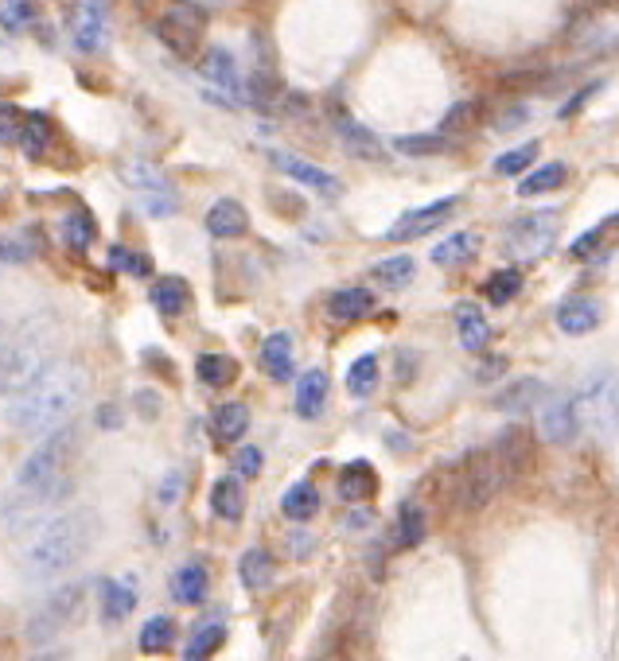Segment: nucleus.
<instances>
[{
    "label": "nucleus",
    "instance_id": "obj_43",
    "mask_svg": "<svg viewBox=\"0 0 619 661\" xmlns=\"http://www.w3.org/2000/svg\"><path fill=\"white\" fill-rule=\"evenodd\" d=\"M483 292H487L491 304H510V300L522 292V273H518V269H499L495 277L483 284Z\"/></svg>",
    "mask_w": 619,
    "mask_h": 661
},
{
    "label": "nucleus",
    "instance_id": "obj_40",
    "mask_svg": "<svg viewBox=\"0 0 619 661\" xmlns=\"http://www.w3.org/2000/svg\"><path fill=\"white\" fill-rule=\"evenodd\" d=\"M172 642H176V623L168 615H152L141 627V650L145 654H164Z\"/></svg>",
    "mask_w": 619,
    "mask_h": 661
},
{
    "label": "nucleus",
    "instance_id": "obj_13",
    "mask_svg": "<svg viewBox=\"0 0 619 661\" xmlns=\"http://www.w3.org/2000/svg\"><path fill=\"white\" fill-rule=\"evenodd\" d=\"M106 35H110V12H106V4H102V0H86L71 20L74 47H78L82 55H94V51L106 47Z\"/></svg>",
    "mask_w": 619,
    "mask_h": 661
},
{
    "label": "nucleus",
    "instance_id": "obj_17",
    "mask_svg": "<svg viewBox=\"0 0 619 661\" xmlns=\"http://www.w3.org/2000/svg\"><path fill=\"white\" fill-rule=\"evenodd\" d=\"M328 374L324 370H308V374H300V382H296V393H292V405H296V413L304 420H316L324 413V405H328Z\"/></svg>",
    "mask_w": 619,
    "mask_h": 661
},
{
    "label": "nucleus",
    "instance_id": "obj_34",
    "mask_svg": "<svg viewBox=\"0 0 619 661\" xmlns=\"http://www.w3.org/2000/svg\"><path fill=\"white\" fill-rule=\"evenodd\" d=\"M98 238V222H94V214L82 207H74L67 218H63V242L71 245L74 253H86L90 245Z\"/></svg>",
    "mask_w": 619,
    "mask_h": 661
},
{
    "label": "nucleus",
    "instance_id": "obj_37",
    "mask_svg": "<svg viewBox=\"0 0 619 661\" xmlns=\"http://www.w3.org/2000/svg\"><path fill=\"white\" fill-rule=\"evenodd\" d=\"M425 533H429L425 510H421L417 502H405V506L398 510V533H394V541H398L401 549H413V545L425 541Z\"/></svg>",
    "mask_w": 619,
    "mask_h": 661
},
{
    "label": "nucleus",
    "instance_id": "obj_46",
    "mask_svg": "<svg viewBox=\"0 0 619 661\" xmlns=\"http://www.w3.org/2000/svg\"><path fill=\"white\" fill-rule=\"evenodd\" d=\"M110 265L113 269H121V273H129V277H148V273H152L148 253H133V249H125V245H113Z\"/></svg>",
    "mask_w": 619,
    "mask_h": 661
},
{
    "label": "nucleus",
    "instance_id": "obj_20",
    "mask_svg": "<svg viewBox=\"0 0 619 661\" xmlns=\"http://www.w3.org/2000/svg\"><path fill=\"white\" fill-rule=\"evenodd\" d=\"M456 335H460V347L468 354H483L487 343H491V323L475 304H460L456 308Z\"/></svg>",
    "mask_w": 619,
    "mask_h": 661
},
{
    "label": "nucleus",
    "instance_id": "obj_32",
    "mask_svg": "<svg viewBox=\"0 0 619 661\" xmlns=\"http://www.w3.org/2000/svg\"><path fill=\"white\" fill-rule=\"evenodd\" d=\"M238 572H242V584H246L250 592H261V588L273 584L277 564L269 557V549H250V553H242V560H238Z\"/></svg>",
    "mask_w": 619,
    "mask_h": 661
},
{
    "label": "nucleus",
    "instance_id": "obj_42",
    "mask_svg": "<svg viewBox=\"0 0 619 661\" xmlns=\"http://www.w3.org/2000/svg\"><path fill=\"white\" fill-rule=\"evenodd\" d=\"M374 385H378V358H374V354L355 358V362L347 366V389H351L355 397H366V393H374Z\"/></svg>",
    "mask_w": 619,
    "mask_h": 661
},
{
    "label": "nucleus",
    "instance_id": "obj_48",
    "mask_svg": "<svg viewBox=\"0 0 619 661\" xmlns=\"http://www.w3.org/2000/svg\"><path fill=\"white\" fill-rule=\"evenodd\" d=\"M20 129H24V117L12 102H0V144H20Z\"/></svg>",
    "mask_w": 619,
    "mask_h": 661
},
{
    "label": "nucleus",
    "instance_id": "obj_5",
    "mask_svg": "<svg viewBox=\"0 0 619 661\" xmlns=\"http://www.w3.org/2000/svg\"><path fill=\"white\" fill-rule=\"evenodd\" d=\"M156 35H160V43H164L176 59H195L199 47H203V35H207V12H203L199 4L176 0V4H168V12L156 20Z\"/></svg>",
    "mask_w": 619,
    "mask_h": 661
},
{
    "label": "nucleus",
    "instance_id": "obj_49",
    "mask_svg": "<svg viewBox=\"0 0 619 661\" xmlns=\"http://www.w3.org/2000/svg\"><path fill=\"white\" fill-rule=\"evenodd\" d=\"M261 467H265V455H261L257 444L238 448V455H234V471H238L242 479H257V475H261Z\"/></svg>",
    "mask_w": 619,
    "mask_h": 661
},
{
    "label": "nucleus",
    "instance_id": "obj_15",
    "mask_svg": "<svg viewBox=\"0 0 619 661\" xmlns=\"http://www.w3.org/2000/svg\"><path fill=\"white\" fill-rule=\"evenodd\" d=\"M199 70H203V78H207L211 86H219L222 102H230V105L242 102V78H238V63H234V55H230V51L211 47Z\"/></svg>",
    "mask_w": 619,
    "mask_h": 661
},
{
    "label": "nucleus",
    "instance_id": "obj_7",
    "mask_svg": "<svg viewBox=\"0 0 619 661\" xmlns=\"http://www.w3.org/2000/svg\"><path fill=\"white\" fill-rule=\"evenodd\" d=\"M573 401H577L581 424L596 428V432L619 428V378L616 374H608V370H604V374H592Z\"/></svg>",
    "mask_w": 619,
    "mask_h": 661
},
{
    "label": "nucleus",
    "instance_id": "obj_39",
    "mask_svg": "<svg viewBox=\"0 0 619 661\" xmlns=\"http://www.w3.org/2000/svg\"><path fill=\"white\" fill-rule=\"evenodd\" d=\"M565 179H569V168H565V164H546V168H534V172L518 183V195H526V199L546 195V191H557Z\"/></svg>",
    "mask_w": 619,
    "mask_h": 661
},
{
    "label": "nucleus",
    "instance_id": "obj_28",
    "mask_svg": "<svg viewBox=\"0 0 619 661\" xmlns=\"http://www.w3.org/2000/svg\"><path fill=\"white\" fill-rule=\"evenodd\" d=\"M557 327L565 335H588V331L600 327V308L592 300H565L557 308Z\"/></svg>",
    "mask_w": 619,
    "mask_h": 661
},
{
    "label": "nucleus",
    "instance_id": "obj_41",
    "mask_svg": "<svg viewBox=\"0 0 619 661\" xmlns=\"http://www.w3.org/2000/svg\"><path fill=\"white\" fill-rule=\"evenodd\" d=\"M222 642H226V627H222V623H203V627L191 634V642H187L183 658H187V661L211 658V654L219 650Z\"/></svg>",
    "mask_w": 619,
    "mask_h": 661
},
{
    "label": "nucleus",
    "instance_id": "obj_31",
    "mask_svg": "<svg viewBox=\"0 0 619 661\" xmlns=\"http://www.w3.org/2000/svg\"><path fill=\"white\" fill-rule=\"evenodd\" d=\"M152 308L160 315H183L187 312V300H191V292H187V280L183 277H164L152 284Z\"/></svg>",
    "mask_w": 619,
    "mask_h": 661
},
{
    "label": "nucleus",
    "instance_id": "obj_55",
    "mask_svg": "<svg viewBox=\"0 0 619 661\" xmlns=\"http://www.w3.org/2000/svg\"><path fill=\"white\" fill-rule=\"evenodd\" d=\"M98 420H102V424H117V409H102V417Z\"/></svg>",
    "mask_w": 619,
    "mask_h": 661
},
{
    "label": "nucleus",
    "instance_id": "obj_52",
    "mask_svg": "<svg viewBox=\"0 0 619 661\" xmlns=\"http://www.w3.org/2000/svg\"><path fill=\"white\" fill-rule=\"evenodd\" d=\"M180 487H183V475H180V471H172V475H168V483H160L156 498H160L164 506H172V502L180 498Z\"/></svg>",
    "mask_w": 619,
    "mask_h": 661
},
{
    "label": "nucleus",
    "instance_id": "obj_16",
    "mask_svg": "<svg viewBox=\"0 0 619 661\" xmlns=\"http://www.w3.org/2000/svg\"><path fill=\"white\" fill-rule=\"evenodd\" d=\"M261 366L273 382H289L292 370H296V347H292L289 331H273L265 343H261Z\"/></svg>",
    "mask_w": 619,
    "mask_h": 661
},
{
    "label": "nucleus",
    "instance_id": "obj_27",
    "mask_svg": "<svg viewBox=\"0 0 619 661\" xmlns=\"http://www.w3.org/2000/svg\"><path fill=\"white\" fill-rule=\"evenodd\" d=\"M328 312L339 323H355V319L374 312V292H366V288H339V292H331Z\"/></svg>",
    "mask_w": 619,
    "mask_h": 661
},
{
    "label": "nucleus",
    "instance_id": "obj_35",
    "mask_svg": "<svg viewBox=\"0 0 619 661\" xmlns=\"http://www.w3.org/2000/svg\"><path fill=\"white\" fill-rule=\"evenodd\" d=\"M370 277L378 280L382 288H405L409 280L417 277V261L409 257V253H394V257H382L374 269H370Z\"/></svg>",
    "mask_w": 619,
    "mask_h": 661
},
{
    "label": "nucleus",
    "instance_id": "obj_38",
    "mask_svg": "<svg viewBox=\"0 0 619 661\" xmlns=\"http://www.w3.org/2000/svg\"><path fill=\"white\" fill-rule=\"evenodd\" d=\"M20 148H24V156H32V160H39V156L51 148V121H47V113H28V117H24Z\"/></svg>",
    "mask_w": 619,
    "mask_h": 661
},
{
    "label": "nucleus",
    "instance_id": "obj_6",
    "mask_svg": "<svg viewBox=\"0 0 619 661\" xmlns=\"http://www.w3.org/2000/svg\"><path fill=\"white\" fill-rule=\"evenodd\" d=\"M121 179L141 195V207H145L152 218H172V214L180 210V191H176V183L168 179V172L152 168L145 160H133V164L121 168Z\"/></svg>",
    "mask_w": 619,
    "mask_h": 661
},
{
    "label": "nucleus",
    "instance_id": "obj_30",
    "mask_svg": "<svg viewBox=\"0 0 619 661\" xmlns=\"http://www.w3.org/2000/svg\"><path fill=\"white\" fill-rule=\"evenodd\" d=\"M374 490H378V479H374V467H370L366 459H355V463L343 467V475H339V494H343L347 502H363Z\"/></svg>",
    "mask_w": 619,
    "mask_h": 661
},
{
    "label": "nucleus",
    "instance_id": "obj_23",
    "mask_svg": "<svg viewBox=\"0 0 619 661\" xmlns=\"http://www.w3.org/2000/svg\"><path fill=\"white\" fill-rule=\"evenodd\" d=\"M491 452H495V459L503 463L507 479H514V475L530 463V436H526L522 428H507V432H499V440L491 444Z\"/></svg>",
    "mask_w": 619,
    "mask_h": 661
},
{
    "label": "nucleus",
    "instance_id": "obj_10",
    "mask_svg": "<svg viewBox=\"0 0 619 661\" xmlns=\"http://www.w3.org/2000/svg\"><path fill=\"white\" fill-rule=\"evenodd\" d=\"M82 599H86L82 584H67V588H59V592L51 595L36 615H32V623H28V642H39V646H43V642L59 638V634L71 627L74 619H78Z\"/></svg>",
    "mask_w": 619,
    "mask_h": 661
},
{
    "label": "nucleus",
    "instance_id": "obj_36",
    "mask_svg": "<svg viewBox=\"0 0 619 661\" xmlns=\"http://www.w3.org/2000/svg\"><path fill=\"white\" fill-rule=\"evenodd\" d=\"M195 374H199V382L211 385V389H222V385H230L238 378V362L234 358H226V354H199V362H195Z\"/></svg>",
    "mask_w": 619,
    "mask_h": 661
},
{
    "label": "nucleus",
    "instance_id": "obj_8",
    "mask_svg": "<svg viewBox=\"0 0 619 661\" xmlns=\"http://www.w3.org/2000/svg\"><path fill=\"white\" fill-rule=\"evenodd\" d=\"M557 210H534V214H522L514 218L507 230V249L518 257V261H538L546 257L553 242H557Z\"/></svg>",
    "mask_w": 619,
    "mask_h": 661
},
{
    "label": "nucleus",
    "instance_id": "obj_2",
    "mask_svg": "<svg viewBox=\"0 0 619 661\" xmlns=\"http://www.w3.org/2000/svg\"><path fill=\"white\" fill-rule=\"evenodd\" d=\"M98 533H102V522L86 506L51 518L28 541V549H24V572H28V580H55V576L78 568L82 560L90 557Z\"/></svg>",
    "mask_w": 619,
    "mask_h": 661
},
{
    "label": "nucleus",
    "instance_id": "obj_26",
    "mask_svg": "<svg viewBox=\"0 0 619 661\" xmlns=\"http://www.w3.org/2000/svg\"><path fill=\"white\" fill-rule=\"evenodd\" d=\"M207 592H211V576H207L203 564H183L180 572L172 576V595L183 607H199L207 599Z\"/></svg>",
    "mask_w": 619,
    "mask_h": 661
},
{
    "label": "nucleus",
    "instance_id": "obj_56",
    "mask_svg": "<svg viewBox=\"0 0 619 661\" xmlns=\"http://www.w3.org/2000/svg\"><path fill=\"white\" fill-rule=\"evenodd\" d=\"M0 339H4V331H0Z\"/></svg>",
    "mask_w": 619,
    "mask_h": 661
},
{
    "label": "nucleus",
    "instance_id": "obj_54",
    "mask_svg": "<svg viewBox=\"0 0 619 661\" xmlns=\"http://www.w3.org/2000/svg\"><path fill=\"white\" fill-rule=\"evenodd\" d=\"M596 245H600V230H592L581 242H573V257H588V249H596Z\"/></svg>",
    "mask_w": 619,
    "mask_h": 661
},
{
    "label": "nucleus",
    "instance_id": "obj_12",
    "mask_svg": "<svg viewBox=\"0 0 619 661\" xmlns=\"http://www.w3.org/2000/svg\"><path fill=\"white\" fill-rule=\"evenodd\" d=\"M538 428L549 444H573L581 436V413H577V401L573 397H549L538 413Z\"/></svg>",
    "mask_w": 619,
    "mask_h": 661
},
{
    "label": "nucleus",
    "instance_id": "obj_33",
    "mask_svg": "<svg viewBox=\"0 0 619 661\" xmlns=\"http://www.w3.org/2000/svg\"><path fill=\"white\" fill-rule=\"evenodd\" d=\"M475 253H479V234H452L433 249V261L440 269H456V265H468Z\"/></svg>",
    "mask_w": 619,
    "mask_h": 661
},
{
    "label": "nucleus",
    "instance_id": "obj_53",
    "mask_svg": "<svg viewBox=\"0 0 619 661\" xmlns=\"http://www.w3.org/2000/svg\"><path fill=\"white\" fill-rule=\"evenodd\" d=\"M596 90H600V82H592V86H584V90H581V94H577V98H569V105H561V109H557V117H573V113H581L584 102H588V98H592Z\"/></svg>",
    "mask_w": 619,
    "mask_h": 661
},
{
    "label": "nucleus",
    "instance_id": "obj_3",
    "mask_svg": "<svg viewBox=\"0 0 619 661\" xmlns=\"http://www.w3.org/2000/svg\"><path fill=\"white\" fill-rule=\"evenodd\" d=\"M74 455V432L63 424L55 432H47L39 440V448L16 471V494L28 498L32 506L43 502H55L63 490H67V467H71Z\"/></svg>",
    "mask_w": 619,
    "mask_h": 661
},
{
    "label": "nucleus",
    "instance_id": "obj_9",
    "mask_svg": "<svg viewBox=\"0 0 619 661\" xmlns=\"http://www.w3.org/2000/svg\"><path fill=\"white\" fill-rule=\"evenodd\" d=\"M456 483H460V506L464 510H479V506H487L495 498V490L507 483V471L495 459V452L487 448V452L464 459V471H460Z\"/></svg>",
    "mask_w": 619,
    "mask_h": 661
},
{
    "label": "nucleus",
    "instance_id": "obj_24",
    "mask_svg": "<svg viewBox=\"0 0 619 661\" xmlns=\"http://www.w3.org/2000/svg\"><path fill=\"white\" fill-rule=\"evenodd\" d=\"M546 401V385L538 382V378H522V382L507 385L499 397H495V409H503V413H530V409H538Z\"/></svg>",
    "mask_w": 619,
    "mask_h": 661
},
{
    "label": "nucleus",
    "instance_id": "obj_1",
    "mask_svg": "<svg viewBox=\"0 0 619 661\" xmlns=\"http://www.w3.org/2000/svg\"><path fill=\"white\" fill-rule=\"evenodd\" d=\"M86 389H90V374L82 362H74V358L43 362L36 374L12 393L4 417L20 436L43 440L47 432L63 428L78 413V405L86 401Z\"/></svg>",
    "mask_w": 619,
    "mask_h": 661
},
{
    "label": "nucleus",
    "instance_id": "obj_47",
    "mask_svg": "<svg viewBox=\"0 0 619 661\" xmlns=\"http://www.w3.org/2000/svg\"><path fill=\"white\" fill-rule=\"evenodd\" d=\"M475 117H479V102H456L448 113H444V121H440V137H452V133H464L468 125H472Z\"/></svg>",
    "mask_w": 619,
    "mask_h": 661
},
{
    "label": "nucleus",
    "instance_id": "obj_19",
    "mask_svg": "<svg viewBox=\"0 0 619 661\" xmlns=\"http://www.w3.org/2000/svg\"><path fill=\"white\" fill-rule=\"evenodd\" d=\"M207 230H211V238H242L250 230V214L238 199H219L207 210Z\"/></svg>",
    "mask_w": 619,
    "mask_h": 661
},
{
    "label": "nucleus",
    "instance_id": "obj_29",
    "mask_svg": "<svg viewBox=\"0 0 619 661\" xmlns=\"http://www.w3.org/2000/svg\"><path fill=\"white\" fill-rule=\"evenodd\" d=\"M281 514L289 518V522H308V518H316L320 514V490L312 487V483H296L281 494Z\"/></svg>",
    "mask_w": 619,
    "mask_h": 661
},
{
    "label": "nucleus",
    "instance_id": "obj_22",
    "mask_svg": "<svg viewBox=\"0 0 619 661\" xmlns=\"http://www.w3.org/2000/svg\"><path fill=\"white\" fill-rule=\"evenodd\" d=\"M137 607V580H102V619L121 623Z\"/></svg>",
    "mask_w": 619,
    "mask_h": 661
},
{
    "label": "nucleus",
    "instance_id": "obj_44",
    "mask_svg": "<svg viewBox=\"0 0 619 661\" xmlns=\"http://www.w3.org/2000/svg\"><path fill=\"white\" fill-rule=\"evenodd\" d=\"M36 24V0H8L4 8H0V28L4 32H24V28H32Z\"/></svg>",
    "mask_w": 619,
    "mask_h": 661
},
{
    "label": "nucleus",
    "instance_id": "obj_51",
    "mask_svg": "<svg viewBox=\"0 0 619 661\" xmlns=\"http://www.w3.org/2000/svg\"><path fill=\"white\" fill-rule=\"evenodd\" d=\"M28 257H32V249L24 242H4V238H0V269H4V265H20V261H28Z\"/></svg>",
    "mask_w": 619,
    "mask_h": 661
},
{
    "label": "nucleus",
    "instance_id": "obj_18",
    "mask_svg": "<svg viewBox=\"0 0 619 661\" xmlns=\"http://www.w3.org/2000/svg\"><path fill=\"white\" fill-rule=\"evenodd\" d=\"M335 133H339V144H343V152H351L355 160H382V156H386L382 140L374 137L366 125L351 121V117H339V121H335Z\"/></svg>",
    "mask_w": 619,
    "mask_h": 661
},
{
    "label": "nucleus",
    "instance_id": "obj_25",
    "mask_svg": "<svg viewBox=\"0 0 619 661\" xmlns=\"http://www.w3.org/2000/svg\"><path fill=\"white\" fill-rule=\"evenodd\" d=\"M246 428H250V405H242V401H226L211 417V432L219 444H238L246 436Z\"/></svg>",
    "mask_w": 619,
    "mask_h": 661
},
{
    "label": "nucleus",
    "instance_id": "obj_50",
    "mask_svg": "<svg viewBox=\"0 0 619 661\" xmlns=\"http://www.w3.org/2000/svg\"><path fill=\"white\" fill-rule=\"evenodd\" d=\"M394 148H398V152H409V156H429V152H440V148H444V137H440V133H429V137H398Z\"/></svg>",
    "mask_w": 619,
    "mask_h": 661
},
{
    "label": "nucleus",
    "instance_id": "obj_14",
    "mask_svg": "<svg viewBox=\"0 0 619 661\" xmlns=\"http://www.w3.org/2000/svg\"><path fill=\"white\" fill-rule=\"evenodd\" d=\"M269 160L289 175V179L304 183V187H312V191L324 195V199H339V195H343V183H339L335 175H328L324 168H316L312 160H304V156H296V152H273Z\"/></svg>",
    "mask_w": 619,
    "mask_h": 661
},
{
    "label": "nucleus",
    "instance_id": "obj_4",
    "mask_svg": "<svg viewBox=\"0 0 619 661\" xmlns=\"http://www.w3.org/2000/svg\"><path fill=\"white\" fill-rule=\"evenodd\" d=\"M47 362V339L39 327H24L16 339H0V393H16Z\"/></svg>",
    "mask_w": 619,
    "mask_h": 661
},
{
    "label": "nucleus",
    "instance_id": "obj_21",
    "mask_svg": "<svg viewBox=\"0 0 619 661\" xmlns=\"http://www.w3.org/2000/svg\"><path fill=\"white\" fill-rule=\"evenodd\" d=\"M211 510L219 514L222 522H242L246 514V490H242V479L238 475H222L219 483L211 487Z\"/></svg>",
    "mask_w": 619,
    "mask_h": 661
},
{
    "label": "nucleus",
    "instance_id": "obj_11",
    "mask_svg": "<svg viewBox=\"0 0 619 661\" xmlns=\"http://www.w3.org/2000/svg\"><path fill=\"white\" fill-rule=\"evenodd\" d=\"M460 210V199L452 195V199H440V203H433V207H421V210H409V214H401L398 222L386 230V238L390 242H409V238H425V234H433V230H440L452 214Z\"/></svg>",
    "mask_w": 619,
    "mask_h": 661
},
{
    "label": "nucleus",
    "instance_id": "obj_45",
    "mask_svg": "<svg viewBox=\"0 0 619 661\" xmlns=\"http://www.w3.org/2000/svg\"><path fill=\"white\" fill-rule=\"evenodd\" d=\"M538 160V144L530 140V144H522V148H510V152H503L499 160H495V172L499 175H522L530 164Z\"/></svg>",
    "mask_w": 619,
    "mask_h": 661
}]
</instances>
